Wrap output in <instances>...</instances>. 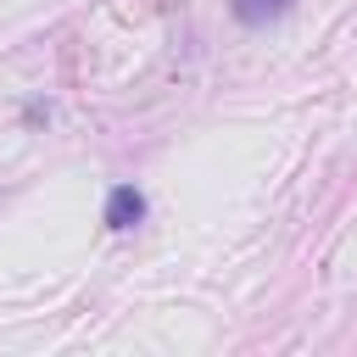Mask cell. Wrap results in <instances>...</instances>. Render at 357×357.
<instances>
[{"instance_id": "6da1fadb", "label": "cell", "mask_w": 357, "mask_h": 357, "mask_svg": "<svg viewBox=\"0 0 357 357\" xmlns=\"http://www.w3.org/2000/svg\"><path fill=\"white\" fill-rule=\"evenodd\" d=\"M145 218V195L134 190V184H117L112 195H106V229H134Z\"/></svg>"}, {"instance_id": "7a4b0ae2", "label": "cell", "mask_w": 357, "mask_h": 357, "mask_svg": "<svg viewBox=\"0 0 357 357\" xmlns=\"http://www.w3.org/2000/svg\"><path fill=\"white\" fill-rule=\"evenodd\" d=\"M284 6H290V0H234V17L251 22V28H262V22L284 17Z\"/></svg>"}]
</instances>
